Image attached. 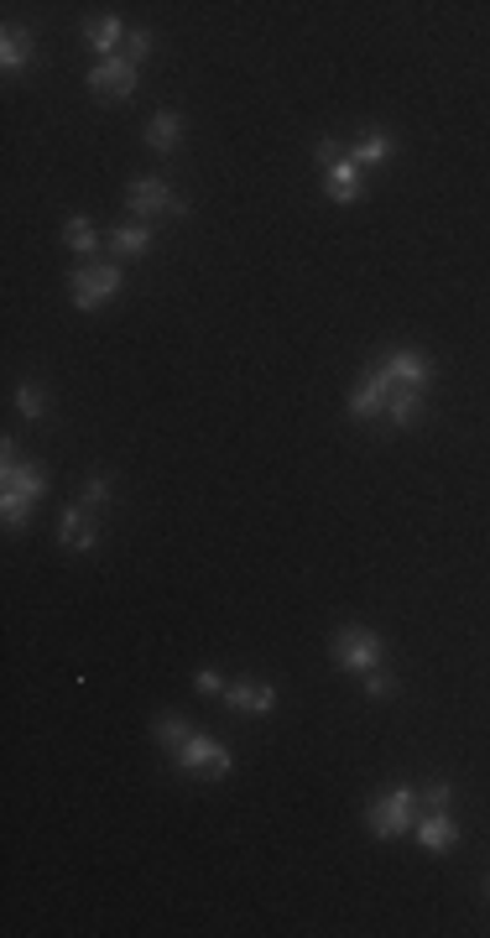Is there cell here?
Returning <instances> with one entry per match:
<instances>
[{"instance_id": "cell-24", "label": "cell", "mask_w": 490, "mask_h": 938, "mask_svg": "<svg viewBox=\"0 0 490 938\" xmlns=\"http://www.w3.org/2000/svg\"><path fill=\"white\" fill-rule=\"evenodd\" d=\"M417 798H423V808H434V813H439V808L454 803V787H449V782H428Z\"/></svg>"}, {"instance_id": "cell-2", "label": "cell", "mask_w": 490, "mask_h": 938, "mask_svg": "<svg viewBox=\"0 0 490 938\" xmlns=\"http://www.w3.org/2000/svg\"><path fill=\"white\" fill-rule=\"evenodd\" d=\"M417 819H423V798L413 787H387L381 798L365 803V829L376 839H397V834L417 829Z\"/></svg>"}, {"instance_id": "cell-3", "label": "cell", "mask_w": 490, "mask_h": 938, "mask_svg": "<svg viewBox=\"0 0 490 938\" xmlns=\"http://www.w3.org/2000/svg\"><path fill=\"white\" fill-rule=\"evenodd\" d=\"M313 162H318V173H324V193H329L335 204H355V199H365V173L350 162V152H344V147H335V141H318Z\"/></svg>"}, {"instance_id": "cell-23", "label": "cell", "mask_w": 490, "mask_h": 938, "mask_svg": "<svg viewBox=\"0 0 490 938\" xmlns=\"http://www.w3.org/2000/svg\"><path fill=\"white\" fill-rule=\"evenodd\" d=\"M152 48H156V37L147 31V26H130V31H126V58H130V63L152 58Z\"/></svg>"}, {"instance_id": "cell-6", "label": "cell", "mask_w": 490, "mask_h": 938, "mask_svg": "<svg viewBox=\"0 0 490 938\" xmlns=\"http://www.w3.org/2000/svg\"><path fill=\"white\" fill-rule=\"evenodd\" d=\"M173 761H178L188 777H230V766H235L230 746H219V740L204 735V730H193L178 751H173Z\"/></svg>"}, {"instance_id": "cell-22", "label": "cell", "mask_w": 490, "mask_h": 938, "mask_svg": "<svg viewBox=\"0 0 490 938\" xmlns=\"http://www.w3.org/2000/svg\"><path fill=\"white\" fill-rule=\"evenodd\" d=\"M16 413L37 422V417L48 413V391L37 386V381H22V386H16Z\"/></svg>"}, {"instance_id": "cell-18", "label": "cell", "mask_w": 490, "mask_h": 938, "mask_svg": "<svg viewBox=\"0 0 490 938\" xmlns=\"http://www.w3.org/2000/svg\"><path fill=\"white\" fill-rule=\"evenodd\" d=\"M84 37H89V48L100 52V58H115V48L126 42V26H121V16H95V22L84 26Z\"/></svg>"}, {"instance_id": "cell-21", "label": "cell", "mask_w": 490, "mask_h": 938, "mask_svg": "<svg viewBox=\"0 0 490 938\" xmlns=\"http://www.w3.org/2000/svg\"><path fill=\"white\" fill-rule=\"evenodd\" d=\"M152 735L162 740V746H167V751H178L183 740L193 735V725H188L183 714H162V720H152Z\"/></svg>"}, {"instance_id": "cell-5", "label": "cell", "mask_w": 490, "mask_h": 938, "mask_svg": "<svg viewBox=\"0 0 490 938\" xmlns=\"http://www.w3.org/2000/svg\"><path fill=\"white\" fill-rule=\"evenodd\" d=\"M121 287H126V271H121L115 261H89V266H78V271H74L68 292H74V308L78 313H95L100 303H110Z\"/></svg>"}, {"instance_id": "cell-8", "label": "cell", "mask_w": 490, "mask_h": 938, "mask_svg": "<svg viewBox=\"0 0 490 938\" xmlns=\"http://www.w3.org/2000/svg\"><path fill=\"white\" fill-rule=\"evenodd\" d=\"M376 365L387 370L391 386H402V391H428V381H434V360H428L423 350H413V344H397V350H387Z\"/></svg>"}, {"instance_id": "cell-7", "label": "cell", "mask_w": 490, "mask_h": 938, "mask_svg": "<svg viewBox=\"0 0 490 938\" xmlns=\"http://www.w3.org/2000/svg\"><path fill=\"white\" fill-rule=\"evenodd\" d=\"M126 208L141 219V225H152V219H162V214H188V199L173 193L162 178H136L126 188Z\"/></svg>"}, {"instance_id": "cell-16", "label": "cell", "mask_w": 490, "mask_h": 938, "mask_svg": "<svg viewBox=\"0 0 490 938\" xmlns=\"http://www.w3.org/2000/svg\"><path fill=\"white\" fill-rule=\"evenodd\" d=\"M391 156V130L387 126H370V130H361V141H355V147H350V162H355V167H376V162H387Z\"/></svg>"}, {"instance_id": "cell-13", "label": "cell", "mask_w": 490, "mask_h": 938, "mask_svg": "<svg viewBox=\"0 0 490 938\" xmlns=\"http://www.w3.org/2000/svg\"><path fill=\"white\" fill-rule=\"evenodd\" d=\"M58 543L74 547V553H89V547L100 543V527H95V517H89V506H84V500L63 511V521H58Z\"/></svg>"}, {"instance_id": "cell-10", "label": "cell", "mask_w": 490, "mask_h": 938, "mask_svg": "<svg viewBox=\"0 0 490 938\" xmlns=\"http://www.w3.org/2000/svg\"><path fill=\"white\" fill-rule=\"evenodd\" d=\"M89 89H95L100 100L126 104L130 94H136V63H130L126 52H115V58H100V63L89 68Z\"/></svg>"}, {"instance_id": "cell-4", "label": "cell", "mask_w": 490, "mask_h": 938, "mask_svg": "<svg viewBox=\"0 0 490 938\" xmlns=\"http://www.w3.org/2000/svg\"><path fill=\"white\" fill-rule=\"evenodd\" d=\"M329 651H335V662L344 668V673H370V668H381V657H387V642L370 631V625H339L335 642H329Z\"/></svg>"}, {"instance_id": "cell-19", "label": "cell", "mask_w": 490, "mask_h": 938, "mask_svg": "<svg viewBox=\"0 0 490 938\" xmlns=\"http://www.w3.org/2000/svg\"><path fill=\"white\" fill-rule=\"evenodd\" d=\"M147 245H152V225H141V219H136V225H121V230L110 234V251H115V256H141Z\"/></svg>"}, {"instance_id": "cell-27", "label": "cell", "mask_w": 490, "mask_h": 938, "mask_svg": "<svg viewBox=\"0 0 490 938\" xmlns=\"http://www.w3.org/2000/svg\"><path fill=\"white\" fill-rule=\"evenodd\" d=\"M193 683H199L204 694H225V677L214 673V668H199V677H193Z\"/></svg>"}, {"instance_id": "cell-1", "label": "cell", "mask_w": 490, "mask_h": 938, "mask_svg": "<svg viewBox=\"0 0 490 938\" xmlns=\"http://www.w3.org/2000/svg\"><path fill=\"white\" fill-rule=\"evenodd\" d=\"M48 495V469L42 465H5L0 469V517L5 527H26L32 506Z\"/></svg>"}, {"instance_id": "cell-25", "label": "cell", "mask_w": 490, "mask_h": 938, "mask_svg": "<svg viewBox=\"0 0 490 938\" xmlns=\"http://www.w3.org/2000/svg\"><path fill=\"white\" fill-rule=\"evenodd\" d=\"M365 694H370V699H387V694H397V683H391L387 668H370V673H365Z\"/></svg>"}, {"instance_id": "cell-9", "label": "cell", "mask_w": 490, "mask_h": 938, "mask_svg": "<svg viewBox=\"0 0 490 938\" xmlns=\"http://www.w3.org/2000/svg\"><path fill=\"white\" fill-rule=\"evenodd\" d=\"M387 396H391V381H387V370L381 365H365L361 370V381L350 386V417L355 422H376V417H387Z\"/></svg>"}, {"instance_id": "cell-15", "label": "cell", "mask_w": 490, "mask_h": 938, "mask_svg": "<svg viewBox=\"0 0 490 938\" xmlns=\"http://www.w3.org/2000/svg\"><path fill=\"white\" fill-rule=\"evenodd\" d=\"M178 141H183V115L178 110H156L147 121V147L152 152H178Z\"/></svg>"}, {"instance_id": "cell-12", "label": "cell", "mask_w": 490, "mask_h": 938, "mask_svg": "<svg viewBox=\"0 0 490 938\" xmlns=\"http://www.w3.org/2000/svg\"><path fill=\"white\" fill-rule=\"evenodd\" d=\"M417 845H423L428 855H449V850L460 845V824L449 819V808H439V813L428 808V813L417 819Z\"/></svg>"}, {"instance_id": "cell-20", "label": "cell", "mask_w": 490, "mask_h": 938, "mask_svg": "<svg viewBox=\"0 0 490 938\" xmlns=\"http://www.w3.org/2000/svg\"><path fill=\"white\" fill-rule=\"evenodd\" d=\"M63 245H68L74 256H89V251L100 245V240H95V225H89L84 214H68V219H63Z\"/></svg>"}, {"instance_id": "cell-14", "label": "cell", "mask_w": 490, "mask_h": 938, "mask_svg": "<svg viewBox=\"0 0 490 938\" xmlns=\"http://www.w3.org/2000/svg\"><path fill=\"white\" fill-rule=\"evenodd\" d=\"M26 63H37V37H32L26 26L11 22L0 31V68H5V74H22Z\"/></svg>"}, {"instance_id": "cell-17", "label": "cell", "mask_w": 490, "mask_h": 938, "mask_svg": "<svg viewBox=\"0 0 490 938\" xmlns=\"http://www.w3.org/2000/svg\"><path fill=\"white\" fill-rule=\"evenodd\" d=\"M387 422H391V428H417V422H423V391L391 386V396H387Z\"/></svg>"}, {"instance_id": "cell-26", "label": "cell", "mask_w": 490, "mask_h": 938, "mask_svg": "<svg viewBox=\"0 0 490 938\" xmlns=\"http://www.w3.org/2000/svg\"><path fill=\"white\" fill-rule=\"evenodd\" d=\"M104 500H110V480H104V474H89V480H84V506L95 511Z\"/></svg>"}, {"instance_id": "cell-11", "label": "cell", "mask_w": 490, "mask_h": 938, "mask_svg": "<svg viewBox=\"0 0 490 938\" xmlns=\"http://www.w3.org/2000/svg\"><path fill=\"white\" fill-rule=\"evenodd\" d=\"M219 699L230 704V709H240V714H272L277 709V688L261 683V677H240V683H225Z\"/></svg>"}]
</instances>
